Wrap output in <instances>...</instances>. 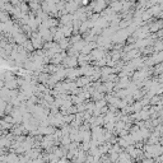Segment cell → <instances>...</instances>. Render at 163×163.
Wrapping results in <instances>:
<instances>
[{
	"instance_id": "cell-1",
	"label": "cell",
	"mask_w": 163,
	"mask_h": 163,
	"mask_svg": "<svg viewBox=\"0 0 163 163\" xmlns=\"http://www.w3.org/2000/svg\"><path fill=\"white\" fill-rule=\"evenodd\" d=\"M57 0H47V3H49V4H54V3H56Z\"/></svg>"
},
{
	"instance_id": "cell-2",
	"label": "cell",
	"mask_w": 163,
	"mask_h": 163,
	"mask_svg": "<svg viewBox=\"0 0 163 163\" xmlns=\"http://www.w3.org/2000/svg\"><path fill=\"white\" fill-rule=\"evenodd\" d=\"M63 1H64V0H63Z\"/></svg>"
}]
</instances>
